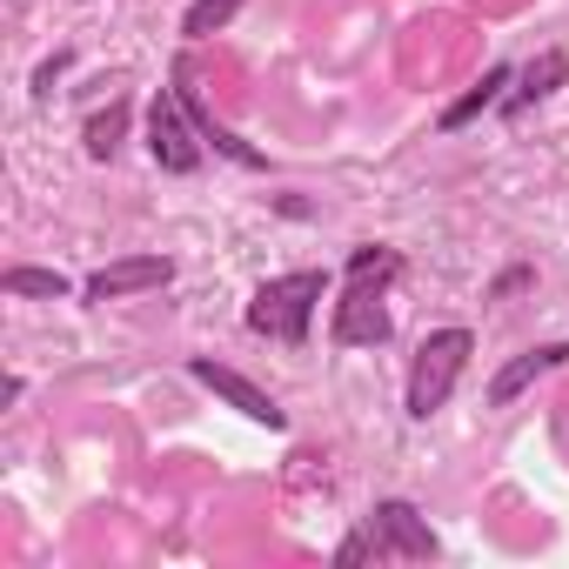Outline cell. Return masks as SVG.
Listing matches in <instances>:
<instances>
[{
	"instance_id": "cell-13",
	"label": "cell",
	"mask_w": 569,
	"mask_h": 569,
	"mask_svg": "<svg viewBox=\"0 0 569 569\" xmlns=\"http://www.w3.org/2000/svg\"><path fill=\"white\" fill-rule=\"evenodd\" d=\"M241 8H248V0H188L181 34H188V41H208V34H221V28H228Z\"/></svg>"
},
{
	"instance_id": "cell-1",
	"label": "cell",
	"mask_w": 569,
	"mask_h": 569,
	"mask_svg": "<svg viewBox=\"0 0 569 569\" xmlns=\"http://www.w3.org/2000/svg\"><path fill=\"white\" fill-rule=\"evenodd\" d=\"M402 281V248L389 241H362L342 268V302H336V322H329V342L336 349H382L396 336L389 322V289Z\"/></svg>"
},
{
	"instance_id": "cell-10",
	"label": "cell",
	"mask_w": 569,
	"mask_h": 569,
	"mask_svg": "<svg viewBox=\"0 0 569 569\" xmlns=\"http://www.w3.org/2000/svg\"><path fill=\"white\" fill-rule=\"evenodd\" d=\"M509 81H516V68H502V61H496V68H482V81H476L462 101H449V108L436 114V128H442V134H456V128H469L482 108H502V88H509Z\"/></svg>"
},
{
	"instance_id": "cell-14",
	"label": "cell",
	"mask_w": 569,
	"mask_h": 569,
	"mask_svg": "<svg viewBox=\"0 0 569 569\" xmlns=\"http://www.w3.org/2000/svg\"><path fill=\"white\" fill-rule=\"evenodd\" d=\"M336 562H342V569H349V562H376V556H369V536H349V542L336 549Z\"/></svg>"
},
{
	"instance_id": "cell-3",
	"label": "cell",
	"mask_w": 569,
	"mask_h": 569,
	"mask_svg": "<svg viewBox=\"0 0 569 569\" xmlns=\"http://www.w3.org/2000/svg\"><path fill=\"white\" fill-rule=\"evenodd\" d=\"M469 356H476V336H469V329H436V336H422V349H416V362H409L402 409H409L416 422H429L436 409H449V396H456Z\"/></svg>"
},
{
	"instance_id": "cell-2",
	"label": "cell",
	"mask_w": 569,
	"mask_h": 569,
	"mask_svg": "<svg viewBox=\"0 0 569 569\" xmlns=\"http://www.w3.org/2000/svg\"><path fill=\"white\" fill-rule=\"evenodd\" d=\"M322 296H329V268H289V274H268L261 289L248 296V329L268 336V342H281V349H302Z\"/></svg>"
},
{
	"instance_id": "cell-9",
	"label": "cell",
	"mask_w": 569,
	"mask_h": 569,
	"mask_svg": "<svg viewBox=\"0 0 569 569\" xmlns=\"http://www.w3.org/2000/svg\"><path fill=\"white\" fill-rule=\"evenodd\" d=\"M562 362H569V349H562V342H542V349H522L516 362H502V369L489 376V389H482V402H489V409H509V402H516V396H522V389H529L536 376H549V369H562Z\"/></svg>"
},
{
	"instance_id": "cell-6",
	"label": "cell",
	"mask_w": 569,
	"mask_h": 569,
	"mask_svg": "<svg viewBox=\"0 0 569 569\" xmlns=\"http://www.w3.org/2000/svg\"><path fill=\"white\" fill-rule=\"evenodd\" d=\"M188 376L201 382V389H214L228 409H241L248 422H261V429H289V416H281V402L268 396V389H254L241 369H228V362H214V356H188Z\"/></svg>"
},
{
	"instance_id": "cell-7",
	"label": "cell",
	"mask_w": 569,
	"mask_h": 569,
	"mask_svg": "<svg viewBox=\"0 0 569 569\" xmlns=\"http://www.w3.org/2000/svg\"><path fill=\"white\" fill-rule=\"evenodd\" d=\"M168 281H174L168 254H121V261H108L81 281V296L88 302H128V296H148V289H168Z\"/></svg>"
},
{
	"instance_id": "cell-5",
	"label": "cell",
	"mask_w": 569,
	"mask_h": 569,
	"mask_svg": "<svg viewBox=\"0 0 569 569\" xmlns=\"http://www.w3.org/2000/svg\"><path fill=\"white\" fill-rule=\"evenodd\" d=\"M148 154H154L161 174H194L201 168L208 141H201L194 114L181 108V88H154V101H148Z\"/></svg>"
},
{
	"instance_id": "cell-11",
	"label": "cell",
	"mask_w": 569,
	"mask_h": 569,
	"mask_svg": "<svg viewBox=\"0 0 569 569\" xmlns=\"http://www.w3.org/2000/svg\"><path fill=\"white\" fill-rule=\"evenodd\" d=\"M0 289H8L14 302H61V296H68V274H61V268H28V261H14L8 274H0Z\"/></svg>"
},
{
	"instance_id": "cell-12",
	"label": "cell",
	"mask_w": 569,
	"mask_h": 569,
	"mask_svg": "<svg viewBox=\"0 0 569 569\" xmlns=\"http://www.w3.org/2000/svg\"><path fill=\"white\" fill-rule=\"evenodd\" d=\"M121 141H128V101H108L101 114H88V128H81L88 161H114V154H121Z\"/></svg>"
},
{
	"instance_id": "cell-4",
	"label": "cell",
	"mask_w": 569,
	"mask_h": 569,
	"mask_svg": "<svg viewBox=\"0 0 569 569\" xmlns=\"http://www.w3.org/2000/svg\"><path fill=\"white\" fill-rule=\"evenodd\" d=\"M362 536H369V556L376 562H436V549H442L436 529H429V516L416 502H402V496H382L369 509Z\"/></svg>"
},
{
	"instance_id": "cell-8",
	"label": "cell",
	"mask_w": 569,
	"mask_h": 569,
	"mask_svg": "<svg viewBox=\"0 0 569 569\" xmlns=\"http://www.w3.org/2000/svg\"><path fill=\"white\" fill-rule=\"evenodd\" d=\"M562 81H569V54H562V48H542L536 61L516 68V88L502 94V121H522V114H529L536 101H549Z\"/></svg>"
}]
</instances>
